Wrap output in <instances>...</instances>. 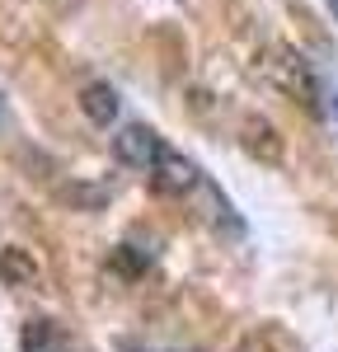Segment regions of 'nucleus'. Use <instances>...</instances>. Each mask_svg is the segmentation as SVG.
Segmentation results:
<instances>
[{
	"label": "nucleus",
	"mask_w": 338,
	"mask_h": 352,
	"mask_svg": "<svg viewBox=\"0 0 338 352\" xmlns=\"http://www.w3.org/2000/svg\"><path fill=\"white\" fill-rule=\"evenodd\" d=\"M113 155L127 164V169L150 174L160 164V155H165V136L155 132V127H146V122H127V127H117V136H113Z\"/></svg>",
	"instance_id": "f257e3e1"
},
{
	"label": "nucleus",
	"mask_w": 338,
	"mask_h": 352,
	"mask_svg": "<svg viewBox=\"0 0 338 352\" xmlns=\"http://www.w3.org/2000/svg\"><path fill=\"white\" fill-rule=\"evenodd\" d=\"M150 184L160 192H179V197H188V192H197V184H202V169H197L193 160H183L179 151H169L160 155V164L150 169Z\"/></svg>",
	"instance_id": "f03ea898"
},
{
	"label": "nucleus",
	"mask_w": 338,
	"mask_h": 352,
	"mask_svg": "<svg viewBox=\"0 0 338 352\" xmlns=\"http://www.w3.org/2000/svg\"><path fill=\"white\" fill-rule=\"evenodd\" d=\"M80 113L94 122V127H113L117 122V113H122V99H117V89L104 80H94V85H84L80 89Z\"/></svg>",
	"instance_id": "7ed1b4c3"
},
{
	"label": "nucleus",
	"mask_w": 338,
	"mask_h": 352,
	"mask_svg": "<svg viewBox=\"0 0 338 352\" xmlns=\"http://www.w3.org/2000/svg\"><path fill=\"white\" fill-rule=\"evenodd\" d=\"M19 352H71V333L56 324V320L38 315V320H28V324H24Z\"/></svg>",
	"instance_id": "20e7f679"
},
{
	"label": "nucleus",
	"mask_w": 338,
	"mask_h": 352,
	"mask_svg": "<svg viewBox=\"0 0 338 352\" xmlns=\"http://www.w3.org/2000/svg\"><path fill=\"white\" fill-rule=\"evenodd\" d=\"M33 277H38V263H33V254L28 249H0V282L5 287H33Z\"/></svg>",
	"instance_id": "39448f33"
},
{
	"label": "nucleus",
	"mask_w": 338,
	"mask_h": 352,
	"mask_svg": "<svg viewBox=\"0 0 338 352\" xmlns=\"http://www.w3.org/2000/svg\"><path fill=\"white\" fill-rule=\"evenodd\" d=\"M127 352H202L193 343H132Z\"/></svg>",
	"instance_id": "423d86ee"
},
{
	"label": "nucleus",
	"mask_w": 338,
	"mask_h": 352,
	"mask_svg": "<svg viewBox=\"0 0 338 352\" xmlns=\"http://www.w3.org/2000/svg\"><path fill=\"white\" fill-rule=\"evenodd\" d=\"M329 14H334V24H338V0H329Z\"/></svg>",
	"instance_id": "0eeeda50"
},
{
	"label": "nucleus",
	"mask_w": 338,
	"mask_h": 352,
	"mask_svg": "<svg viewBox=\"0 0 338 352\" xmlns=\"http://www.w3.org/2000/svg\"><path fill=\"white\" fill-rule=\"evenodd\" d=\"M240 352H249V348H240Z\"/></svg>",
	"instance_id": "6e6552de"
}]
</instances>
